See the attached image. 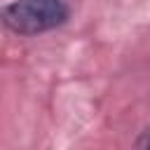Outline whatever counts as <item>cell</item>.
<instances>
[{
  "label": "cell",
  "instance_id": "obj_1",
  "mask_svg": "<svg viewBox=\"0 0 150 150\" xmlns=\"http://www.w3.org/2000/svg\"><path fill=\"white\" fill-rule=\"evenodd\" d=\"M70 16L66 0H12L2 9V23L16 35H40L63 26Z\"/></svg>",
  "mask_w": 150,
  "mask_h": 150
}]
</instances>
